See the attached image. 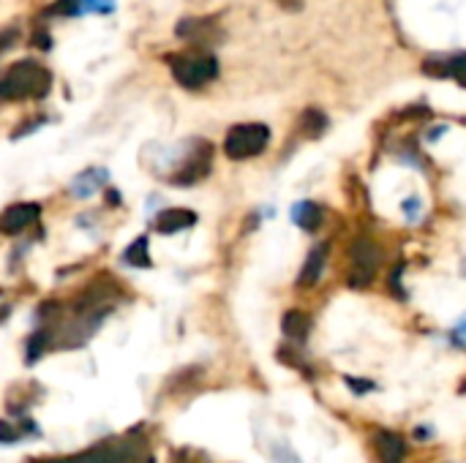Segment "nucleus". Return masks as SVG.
I'll return each mask as SVG.
<instances>
[{"mask_svg": "<svg viewBox=\"0 0 466 463\" xmlns=\"http://www.w3.org/2000/svg\"><path fill=\"white\" fill-rule=\"evenodd\" d=\"M107 183H110V169H104V166H90V169L79 172L68 183V194L74 200H90L96 191H102Z\"/></svg>", "mask_w": 466, "mask_h": 463, "instance_id": "1a4fd4ad", "label": "nucleus"}, {"mask_svg": "<svg viewBox=\"0 0 466 463\" xmlns=\"http://www.w3.org/2000/svg\"><path fill=\"white\" fill-rule=\"evenodd\" d=\"M175 463H185V460H175Z\"/></svg>", "mask_w": 466, "mask_h": 463, "instance_id": "cd10ccee", "label": "nucleus"}, {"mask_svg": "<svg viewBox=\"0 0 466 463\" xmlns=\"http://www.w3.org/2000/svg\"><path fill=\"white\" fill-rule=\"evenodd\" d=\"M175 82L185 90H200L219 76V58L208 49H185L164 58Z\"/></svg>", "mask_w": 466, "mask_h": 463, "instance_id": "7ed1b4c3", "label": "nucleus"}, {"mask_svg": "<svg viewBox=\"0 0 466 463\" xmlns=\"http://www.w3.org/2000/svg\"><path fill=\"white\" fill-rule=\"evenodd\" d=\"M123 264H131V267H153V259H150V243L148 237H137L134 243H129V248L123 251Z\"/></svg>", "mask_w": 466, "mask_h": 463, "instance_id": "f3484780", "label": "nucleus"}, {"mask_svg": "<svg viewBox=\"0 0 466 463\" xmlns=\"http://www.w3.org/2000/svg\"><path fill=\"white\" fill-rule=\"evenodd\" d=\"M115 0H76V17L79 14H112Z\"/></svg>", "mask_w": 466, "mask_h": 463, "instance_id": "a211bd4d", "label": "nucleus"}, {"mask_svg": "<svg viewBox=\"0 0 466 463\" xmlns=\"http://www.w3.org/2000/svg\"><path fill=\"white\" fill-rule=\"evenodd\" d=\"M22 441V428H17L9 420H0V444H14Z\"/></svg>", "mask_w": 466, "mask_h": 463, "instance_id": "aec40b11", "label": "nucleus"}, {"mask_svg": "<svg viewBox=\"0 0 466 463\" xmlns=\"http://www.w3.org/2000/svg\"><path fill=\"white\" fill-rule=\"evenodd\" d=\"M66 463H153V452L145 439L123 436L118 441H99L90 450L68 458Z\"/></svg>", "mask_w": 466, "mask_h": 463, "instance_id": "20e7f679", "label": "nucleus"}, {"mask_svg": "<svg viewBox=\"0 0 466 463\" xmlns=\"http://www.w3.org/2000/svg\"><path fill=\"white\" fill-rule=\"evenodd\" d=\"M423 71L436 76V79H455L461 87H466V52H455V55H447V58H428L423 63Z\"/></svg>", "mask_w": 466, "mask_h": 463, "instance_id": "9d476101", "label": "nucleus"}, {"mask_svg": "<svg viewBox=\"0 0 466 463\" xmlns=\"http://www.w3.org/2000/svg\"><path fill=\"white\" fill-rule=\"evenodd\" d=\"M327 254H330V243H327V240H325V243H317V245L309 251V256H306V262H303V270H300V275H298V287H300V289H309V287L319 284V278H322V272H325V264H327Z\"/></svg>", "mask_w": 466, "mask_h": 463, "instance_id": "f8f14e48", "label": "nucleus"}, {"mask_svg": "<svg viewBox=\"0 0 466 463\" xmlns=\"http://www.w3.org/2000/svg\"><path fill=\"white\" fill-rule=\"evenodd\" d=\"M17 41V31H0V52L9 49Z\"/></svg>", "mask_w": 466, "mask_h": 463, "instance_id": "b1692460", "label": "nucleus"}, {"mask_svg": "<svg viewBox=\"0 0 466 463\" xmlns=\"http://www.w3.org/2000/svg\"><path fill=\"white\" fill-rule=\"evenodd\" d=\"M453 341H455L458 346H466V314L455 322V327H453Z\"/></svg>", "mask_w": 466, "mask_h": 463, "instance_id": "5701e85b", "label": "nucleus"}, {"mask_svg": "<svg viewBox=\"0 0 466 463\" xmlns=\"http://www.w3.org/2000/svg\"><path fill=\"white\" fill-rule=\"evenodd\" d=\"M415 436H417L420 441H426V436H431V428H428V425H426V428H417V431H415Z\"/></svg>", "mask_w": 466, "mask_h": 463, "instance_id": "a878e982", "label": "nucleus"}, {"mask_svg": "<svg viewBox=\"0 0 466 463\" xmlns=\"http://www.w3.org/2000/svg\"><path fill=\"white\" fill-rule=\"evenodd\" d=\"M270 455H273V460H275V463H303V460H300V455H298L287 441L273 444V447H270Z\"/></svg>", "mask_w": 466, "mask_h": 463, "instance_id": "6ab92c4d", "label": "nucleus"}, {"mask_svg": "<svg viewBox=\"0 0 466 463\" xmlns=\"http://www.w3.org/2000/svg\"><path fill=\"white\" fill-rule=\"evenodd\" d=\"M164 169L158 172L172 185H194L211 174L213 166V145L208 139H189L180 142L175 150L161 156Z\"/></svg>", "mask_w": 466, "mask_h": 463, "instance_id": "f257e3e1", "label": "nucleus"}, {"mask_svg": "<svg viewBox=\"0 0 466 463\" xmlns=\"http://www.w3.org/2000/svg\"><path fill=\"white\" fill-rule=\"evenodd\" d=\"M349 259H352L349 287L352 289H365L371 281H374V275L380 270V251H377V245L371 243L368 237H360V240L352 243Z\"/></svg>", "mask_w": 466, "mask_h": 463, "instance_id": "0eeeda50", "label": "nucleus"}, {"mask_svg": "<svg viewBox=\"0 0 466 463\" xmlns=\"http://www.w3.org/2000/svg\"><path fill=\"white\" fill-rule=\"evenodd\" d=\"M290 218L295 227H300L303 232H317L322 227V208L311 200H300L292 205L290 210Z\"/></svg>", "mask_w": 466, "mask_h": 463, "instance_id": "ddd939ff", "label": "nucleus"}, {"mask_svg": "<svg viewBox=\"0 0 466 463\" xmlns=\"http://www.w3.org/2000/svg\"><path fill=\"white\" fill-rule=\"evenodd\" d=\"M401 210H404V216L409 218V224H417V218H420V213H423V200H420V197H409V200L401 202Z\"/></svg>", "mask_w": 466, "mask_h": 463, "instance_id": "412c9836", "label": "nucleus"}, {"mask_svg": "<svg viewBox=\"0 0 466 463\" xmlns=\"http://www.w3.org/2000/svg\"><path fill=\"white\" fill-rule=\"evenodd\" d=\"M344 385L354 393V396H365V393H374L377 385L368 382V379H354V377H344Z\"/></svg>", "mask_w": 466, "mask_h": 463, "instance_id": "4be33fe9", "label": "nucleus"}, {"mask_svg": "<svg viewBox=\"0 0 466 463\" xmlns=\"http://www.w3.org/2000/svg\"><path fill=\"white\" fill-rule=\"evenodd\" d=\"M194 224H197V213L189 208H166L153 218V229L158 235H177V232L192 229Z\"/></svg>", "mask_w": 466, "mask_h": 463, "instance_id": "9b49d317", "label": "nucleus"}, {"mask_svg": "<svg viewBox=\"0 0 466 463\" xmlns=\"http://www.w3.org/2000/svg\"><path fill=\"white\" fill-rule=\"evenodd\" d=\"M463 275H466V262H463Z\"/></svg>", "mask_w": 466, "mask_h": 463, "instance_id": "bb28decb", "label": "nucleus"}, {"mask_svg": "<svg viewBox=\"0 0 466 463\" xmlns=\"http://www.w3.org/2000/svg\"><path fill=\"white\" fill-rule=\"evenodd\" d=\"M41 218V205L39 202H20L12 205L4 216H0V235H20L31 229Z\"/></svg>", "mask_w": 466, "mask_h": 463, "instance_id": "6e6552de", "label": "nucleus"}, {"mask_svg": "<svg viewBox=\"0 0 466 463\" xmlns=\"http://www.w3.org/2000/svg\"><path fill=\"white\" fill-rule=\"evenodd\" d=\"M52 90V71L39 60H17L0 79V102L44 99Z\"/></svg>", "mask_w": 466, "mask_h": 463, "instance_id": "f03ea898", "label": "nucleus"}, {"mask_svg": "<svg viewBox=\"0 0 466 463\" xmlns=\"http://www.w3.org/2000/svg\"><path fill=\"white\" fill-rule=\"evenodd\" d=\"M270 145V129L264 123H237L224 137V153L232 161L256 158Z\"/></svg>", "mask_w": 466, "mask_h": 463, "instance_id": "39448f33", "label": "nucleus"}, {"mask_svg": "<svg viewBox=\"0 0 466 463\" xmlns=\"http://www.w3.org/2000/svg\"><path fill=\"white\" fill-rule=\"evenodd\" d=\"M275 4L282 6L284 12H300V9H303V4H306V0H275Z\"/></svg>", "mask_w": 466, "mask_h": 463, "instance_id": "393cba45", "label": "nucleus"}, {"mask_svg": "<svg viewBox=\"0 0 466 463\" xmlns=\"http://www.w3.org/2000/svg\"><path fill=\"white\" fill-rule=\"evenodd\" d=\"M282 330H284V335H287L292 343H303V341L309 338V330H311V316H309L306 311L292 308V311L284 314Z\"/></svg>", "mask_w": 466, "mask_h": 463, "instance_id": "2eb2a0df", "label": "nucleus"}, {"mask_svg": "<svg viewBox=\"0 0 466 463\" xmlns=\"http://www.w3.org/2000/svg\"><path fill=\"white\" fill-rule=\"evenodd\" d=\"M377 452L382 463H404L407 455V444L399 433L393 431H380L377 433Z\"/></svg>", "mask_w": 466, "mask_h": 463, "instance_id": "4468645a", "label": "nucleus"}, {"mask_svg": "<svg viewBox=\"0 0 466 463\" xmlns=\"http://www.w3.org/2000/svg\"><path fill=\"white\" fill-rule=\"evenodd\" d=\"M327 126H330V120H327V115L322 112V110H306L303 115H300V120H298V131L306 137V139H319L325 131H327Z\"/></svg>", "mask_w": 466, "mask_h": 463, "instance_id": "dca6fc26", "label": "nucleus"}, {"mask_svg": "<svg viewBox=\"0 0 466 463\" xmlns=\"http://www.w3.org/2000/svg\"><path fill=\"white\" fill-rule=\"evenodd\" d=\"M180 41H189L194 49H208L224 41V28L219 17H183L175 28Z\"/></svg>", "mask_w": 466, "mask_h": 463, "instance_id": "423d86ee", "label": "nucleus"}]
</instances>
